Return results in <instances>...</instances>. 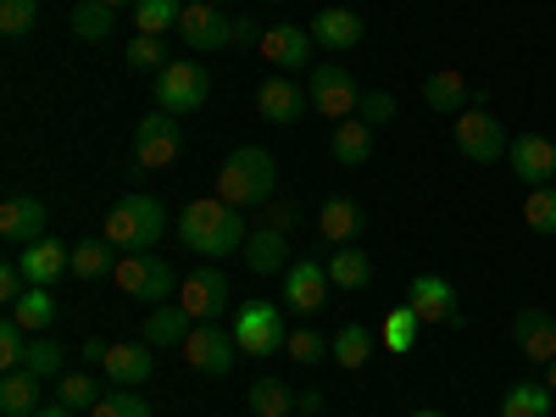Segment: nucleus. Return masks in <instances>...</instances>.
Here are the masks:
<instances>
[{
	"mask_svg": "<svg viewBox=\"0 0 556 417\" xmlns=\"http://www.w3.org/2000/svg\"><path fill=\"white\" fill-rule=\"evenodd\" d=\"M513 173L529 184V190H540V184H551L556 178V146L545 134H523V139H513Z\"/></svg>",
	"mask_w": 556,
	"mask_h": 417,
	"instance_id": "17",
	"label": "nucleus"
},
{
	"mask_svg": "<svg viewBox=\"0 0 556 417\" xmlns=\"http://www.w3.org/2000/svg\"><path fill=\"white\" fill-rule=\"evenodd\" d=\"M323 267H329L334 290H367L374 285V262H367V251H356V245H334V256Z\"/></svg>",
	"mask_w": 556,
	"mask_h": 417,
	"instance_id": "25",
	"label": "nucleus"
},
{
	"mask_svg": "<svg viewBox=\"0 0 556 417\" xmlns=\"http://www.w3.org/2000/svg\"><path fill=\"white\" fill-rule=\"evenodd\" d=\"M245 401H251L256 417H290V412H295V390H290L285 379H256Z\"/></svg>",
	"mask_w": 556,
	"mask_h": 417,
	"instance_id": "32",
	"label": "nucleus"
},
{
	"mask_svg": "<svg viewBox=\"0 0 556 417\" xmlns=\"http://www.w3.org/2000/svg\"><path fill=\"white\" fill-rule=\"evenodd\" d=\"M56 401L73 406V412H89V406L101 401V384L89 379V374H62V379H56Z\"/></svg>",
	"mask_w": 556,
	"mask_h": 417,
	"instance_id": "40",
	"label": "nucleus"
},
{
	"mask_svg": "<svg viewBox=\"0 0 556 417\" xmlns=\"http://www.w3.org/2000/svg\"><path fill=\"white\" fill-rule=\"evenodd\" d=\"M17 267H23V278H28V285H45V290H51L62 273H73V251H67L62 240H51V235H45V240L23 245Z\"/></svg>",
	"mask_w": 556,
	"mask_h": 417,
	"instance_id": "16",
	"label": "nucleus"
},
{
	"mask_svg": "<svg viewBox=\"0 0 556 417\" xmlns=\"http://www.w3.org/2000/svg\"><path fill=\"white\" fill-rule=\"evenodd\" d=\"M235 345L245 356H273L290 345V329H285V312L267 306V301H251L240 317H235Z\"/></svg>",
	"mask_w": 556,
	"mask_h": 417,
	"instance_id": "7",
	"label": "nucleus"
},
{
	"mask_svg": "<svg viewBox=\"0 0 556 417\" xmlns=\"http://www.w3.org/2000/svg\"><path fill=\"white\" fill-rule=\"evenodd\" d=\"M545 384H551V395H556V362H545Z\"/></svg>",
	"mask_w": 556,
	"mask_h": 417,
	"instance_id": "52",
	"label": "nucleus"
},
{
	"mask_svg": "<svg viewBox=\"0 0 556 417\" xmlns=\"http://www.w3.org/2000/svg\"><path fill=\"white\" fill-rule=\"evenodd\" d=\"M262 228H278V235H290V228H295V206L267 201V206H262Z\"/></svg>",
	"mask_w": 556,
	"mask_h": 417,
	"instance_id": "47",
	"label": "nucleus"
},
{
	"mask_svg": "<svg viewBox=\"0 0 556 417\" xmlns=\"http://www.w3.org/2000/svg\"><path fill=\"white\" fill-rule=\"evenodd\" d=\"M206 7H223V0H206Z\"/></svg>",
	"mask_w": 556,
	"mask_h": 417,
	"instance_id": "55",
	"label": "nucleus"
},
{
	"mask_svg": "<svg viewBox=\"0 0 556 417\" xmlns=\"http://www.w3.org/2000/svg\"><path fill=\"white\" fill-rule=\"evenodd\" d=\"M312 34H301L295 23H278V28H267L262 34V45H256V56L267 62V67H278V73H301L306 62H312Z\"/></svg>",
	"mask_w": 556,
	"mask_h": 417,
	"instance_id": "13",
	"label": "nucleus"
},
{
	"mask_svg": "<svg viewBox=\"0 0 556 417\" xmlns=\"http://www.w3.org/2000/svg\"><path fill=\"white\" fill-rule=\"evenodd\" d=\"M412 417H445V412H412Z\"/></svg>",
	"mask_w": 556,
	"mask_h": 417,
	"instance_id": "54",
	"label": "nucleus"
},
{
	"mask_svg": "<svg viewBox=\"0 0 556 417\" xmlns=\"http://www.w3.org/2000/svg\"><path fill=\"white\" fill-rule=\"evenodd\" d=\"M406 306L417 312L424 329H434V323H456V290L445 285L440 273H417L412 290H406Z\"/></svg>",
	"mask_w": 556,
	"mask_h": 417,
	"instance_id": "14",
	"label": "nucleus"
},
{
	"mask_svg": "<svg viewBox=\"0 0 556 417\" xmlns=\"http://www.w3.org/2000/svg\"><path fill=\"white\" fill-rule=\"evenodd\" d=\"M523 223L534 228V235H556V184H540V190H529Z\"/></svg>",
	"mask_w": 556,
	"mask_h": 417,
	"instance_id": "38",
	"label": "nucleus"
},
{
	"mask_svg": "<svg viewBox=\"0 0 556 417\" xmlns=\"http://www.w3.org/2000/svg\"><path fill=\"white\" fill-rule=\"evenodd\" d=\"M417 334H424V323H417L412 306H395V312L384 317V345H390L395 356H406V351L417 345Z\"/></svg>",
	"mask_w": 556,
	"mask_h": 417,
	"instance_id": "37",
	"label": "nucleus"
},
{
	"mask_svg": "<svg viewBox=\"0 0 556 417\" xmlns=\"http://www.w3.org/2000/svg\"><path fill=\"white\" fill-rule=\"evenodd\" d=\"M101 367H106V379L117 390H134V384H146L156 374V356H151V345H112Z\"/></svg>",
	"mask_w": 556,
	"mask_h": 417,
	"instance_id": "22",
	"label": "nucleus"
},
{
	"mask_svg": "<svg viewBox=\"0 0 556 417\" xmlns=\"http://www.w3.org/2000/svg\"><path fill=\"white\" fill-rule=\"evenodd\" d=\"M23 290H28V278H23V267H17V262H7V267H0V301L12 306V301H17Z\"/></svg>",
	"mask_w": 556,
	"mask_h": 417,
	"instance_id": "48",
	"label": "nucleus"
},
{
	"mask_svg": "<svg viewBox=\"0 0 556 417\" xmlns=\"http://www.w3.org/2000/svg\"><path fill=\"white\" fill-rule=\"evenodd\" d=\"M45 201H34V195H12L7 206H0V235H7L12 245H34V240H45Z\"/></svg>",
	"mask_w": 556,
	"mask_h": 417,
	"instance_id": "19",
	"label": "nucleus"
},
{
	"mask_svg": "<svg viewBox=\"0 0 556 417\" xmlns=\"http://www.w3.org/2000/svg\"><path fill=\"white\" fill-rule=\"evenodd\" d=\"M12 317L23 323L28 334H45V329H51V323H56V295L45 290V285H28V290H23V295L12 301Z\"/></svg>",
	"mask_w": 556,
	"mask_h": 417,
	"instance_id": "27",
	"label": "nucleus"
},
{
	"mask_svg": "<svg viewBox=\"0 0 556 417\" xmlns=\"http://www.w3.org/2000/svg\"><path fill=\"white\" fill-rule=\"evenodd\" d=\"M317 235L329 240V245H356L362 235V206L356 201H329L317 212Z\"/></svg>",
	"mask_w": 556,
	"mask_h": 417,
	"instance_id": "26",
	"label": "nucleus"
},
{
	"mask_svg": "<svg viewBox=\"0 0 556 417\" xmlns=\"http://www.w3.org/2000/svg\"><path fill=\"white\" fill-rule=\"evenodd\" d=\"M112 278L123 285V295H134V301H167L184 278L167 267V256H117V267H112Z\"/></svg>",
	"mask_w": 556,
	"mask_h": 417,
	"instance_id": "5",
	"label": "nucleus"
},
{
	"mask_svg": "<svg viewBox=\"0 0 556 417\" xmlns=\"http://www.w3.org/2000/svg\"><path fill=\"white\" fill-rule=\"evenodd\" d=\"M223 301H228V278H223L212 262H206V267H195V273L178 285V306L190 312L195 323H217Z\"/></svg>",
	"mask_w": 556,
	"mask_h": 417,
	"instance_id": "11",
	"label": "nucleus"
},
{
	"mask_svg": "<svg viewBox=\"0 0 556 417\" xmlns=\"http://www.w3.org/2000/svg\"><path fill=\"white\" fill-rule=\"evenodd\" d=\"M178 240L190 245L195 256H228V251H240L245 245V212L240 206H228V201H190L178 212Z\"/></svg>",
	"mask_w": 556,
	"mask_h": 417,
	"instance_id": "1",
	"label": "nucleus"
},
{
	"mask_svg": "<svg viewBox=\"0 0 556 417\" xmlns=\"http://www.w3.org/2000/svg\"><path fill=\"white\" fill-rule=\"evenodd\" d=\"M273 184H278L273 156L256 151V146H240V151H228V162L217 167V201L251 212V206H267L273 201Z\"/></svg>",
	"mask_w": 556,
	"mask_h": 417,
	"instance_id": "2",
	"label": "nucleus"
},
{
	"mask_svg": "<svg viewBox=\"0 0 556 417\" xmlns=\"http://www.w3.org/2000/svg\"><path fill=\"white\" fill-rule=\"evenodd\" d=\"M451 128H456V151L468 156V162H479V167H484V162H501L506 151H513V146H506V128H501L484 106L456 112V123H451Z\"/></svg>",
	"mask_w": 556,
	"mask_h": 417,
	"instance_id": "8",
	"label": "nucleus"
},
{
	"mask_svg": "<svg viewBox=\"0 0 556 417\" xmlns=\"http://www.w3.org/2000/svg\"><path fill=\"white\" fill-rule=\"evenodd\" d=\"M329 356H334L340 367H362L367 356H374V334H367L362 323H345V329L329 340Z\"/></svg>",
	"mask_w": 556,
	"mask_h": 417,
	"instance_id": "35",
	"label": "nucleus"
},
{
	"mask_svg": "<svg viewBox=\"0 0 556 417\" xmlns=\"http://www.w3.org/2000/svg\"><path fill=\"white\" fill-rule=\"evenodd\" d=\"M39 374H28V367H12L7 379H0V412L7 417H34L39 412Z\"/></svg>",
	"mask_w": 556,
	"mask_h": 417,
	"instance_id": "24",
	"label": "nucleus"
},
{
	"mask_svg": "<svg viewBox=\"0 0 556 417\" xmlns=\"http://www.w3.org/2000/svg\"><path fill=\"white\" fill-rule=\"evenodd\" d=\"M178 123H173V112H151L146 123L134 128V167L139 173H162V167H173L178 162Z\"/></svg>",
	"mask_w": 556,
	"mask_h": 417,
	"instance_id": "9",
	"label": "nucleus"
},
{
	"mask_svg": "<svg viewBox=\"0 0 556 417\" xmlns=\"http://www.w3.org/2000/svg\"><path fill=\"white\" fill-rule=\"evenodd\" d=\"M117 267V245L112 240H84L78 251H73V273L78 278H106Z\"/></svg>",
	"mask_w": 556,
	"mask_h": 417,
	"instance_id": "36",
	"label": "nucleus"
},
{
	"mask_svg": "<svg viewBox=\"0 0 556 417\" xmlns=\"http://www.w3.org/2000/svg\"><path fill=\"white\" fill-rule=\"evenodd\" d=\"M39 17V0H0V34L7 39H23Z\"/></svg>",
	"mask_w": 556,
	"mask_h": 417,
	"instance_id": "42",
	"label": "nucleus"
},
{
	"mask_svg": "<svg viewBox=\"0 0 556 417\" xmlns=\"http://www.w3.org/2000/svg\"><path fill=\"white\" fill-rule=\"evenodd\" d=\"M128 67H139V73H162V67H167L162 39H156V34H134V45H128Z\"/></svg>",
	"mask_w": 556,
	"mask_h": 417,
	"instance_id": "43",
	"label": "nucleus"
},
{
	"mask_svg": "<svg viewBox=\"0 0 556 417\" xmlns=\"http://www.w3.org/2000/svg\"><path fill=\"white\" fill-rule=\"evenodd\" d=\"M167 235V206L151 201V195H123L112 212H106V235L117 251L139 256V251H156V240Z\"/></svg>",
	"mask_w": 556,
	"mask_h": 417,
	"instance_id": "3",
	"label": "nucleus"
},
{
	"mask_svg": "<svg viewBox=\"0 0 556 417\" xmlns=\"http://www.w3.org/2000/svg\"><path fill=\"white\" fill-rule=\"evenodd\" d=\"M306 34L323 45V51H351V45H362V17L345 12V7H323Z\"/></svg>",
	"mask_w": 556,
	"mask_h": 417,
	"instance_id": "21",
	"label": "nucleus"
},
{
	"mask_svg": "<svg viewBox=\"0 0 556 417\" xmlns=\"http://www.w3.org/2000/svg\"><path fill=\"white\" fill-rule=\"evenodd\" d=\"M306 101H312L323 117L345 123V117H356V106H362V89H356V78H351L340 62H323V67H312V78H306Z\"/></svg>",
	"mask_w": 556,
	"mask_h": 417,
	"instance_id": "6",
	"label": "nucleus"
},
{
	"mask_svg": "<svg viewBox=\"0 0 556 417\" xmlns=\"http://www.w3.org/2000/svg\"><path fill=\"white\" fill-rule=\"evenodd\" d=\"M245 267L251 273H285L290 267V245H285V235H278V228H256V235H245Z\"/></svg>",
	"mask_w": 556,
	"mask_h": 417,
	"instance_id": "23",
	"label": "nucleus"
},
{
	"mask_svg": "<svg viewBox=\"0 0 556 417\" xmlns=\"http://www.w3.org/2000/svg\"><path fill=\"white\" fill-rule=\"evenodd\" d=\"M401 106H395V96H390V89H367V96H362V106H356V117L367 123V128H374V123H390Z\"/></svg>",
	"mask_w": 556,
	"mask_h": 417,
	"instance_id": "45",
	"label": "nucleus"
},
{
	"mask_svg": "<svg viewBox=\"0 0 556 417\" xmlns=\"http://www.w3.org/2000/svg\"><path fill=\"white\" fill-rule=\"evenodd\" d=\"M262 34H267V28H256L251 17H235V23H228V45H240V51H256Z\"/></svg>",
	"mask_w": 556,
	"mask_h": 417,
	"instance_id": "46",
	"label": "nucleus"
},
{
	"mask_svg": "<svg viewBox=\"0 0 556 417\" xmlns=\"http://www.w3.org/2000/svg\"><path fill=\"white\" fill-rule=\"evenodd\" d=\"M106 351H112L106 340H84V345H78V356H84V362H106Z\"/></svg>",
	"mask_w": 556,
	"mask_h": 417,
	"instance_id": "49",
	"label": "nucleus"
},
{
	"mask_svg": "<svg viewBox=\"0 0 556 417\" xmlns=\"http://www.w3.org/2000/svg\"><path fill=\"white\" fill-rule=\"evenodd\" d=\"M424 101H429L434 112H462V106H468V78H462L456 67H440V73L424 84Z\"/></svg>",
	"mask_w": 556,
	"mask_h": 417,
	"instance_id": "31",
	"label": "nucleus"
},
{
	"mask_svg": "<svg viewBox=\"0 0 556 417\" xmlns=\"http://www.w3.org/2000/svg\"><path fill=\"white\" fill-rule=\"evenodd\" d=\"M34 417H78V412H73V406H62V401H56V406H39V412H34Z\"/></svg>",
	"mask_w": 556,
	"mask_h": 417,
	"instance_id": "51",
	"label": "nucleus"
},
{
	"mask_svg": "<svg viewBox=\"0 0 556 417\" xmlns=\"http://www.w3.org/2000/svg\"><path fill=\"white\" fill-rule=\"evenodd\" d=\"M178 17H184V0H139L134 7V28L139 34H167V28H178Z\"/></svg>",
	"mask_w": 556,
	"mask_h": 417,
	"instance_id": "33",
	"label": "nucleus"
},
{
	"mask_svg": "<svg viewBox=\"0 0 556 417\" xmlns=\"http://www.w3.org/2000/svg\"><path fill=\"white\" fill-rule=\"evenodd\" d=\"M101 7H112V12H117V7H139V0H101Z\"/></svg>",
	"mask_w": 556,
	"mask_h": 417,
	"instance_id": "53",
	"label": "nucleus"
},
{
	"mask_svg": "<svg viewBox=\"0 0 556 417\" xmlns=\"http://www.w3.org/2000/svg\"><path fill=\"white\" fill-rule=\"evenodd\" d=\"M89 417H151L146 395H134V390H106L96 406H89Z\"/></svg>",
	"mask_w": 556,
	"mask_h": 417,
	"instance_id": "41",
	"label": "nucleus"
},
{
	"mask_svg": "<svg viewBox=\"0 0 556 417\" xmlns=\"http://www.w3.org/2000/svg\"><path fill=\"white\" fill-rule=\"evenodd\" d=\"M23 367H28V374H39V379H62V374H67V367H62V345H51V340H39V334H28Z\"/></svg>",
	"mask_w": 556,
	"mask_h": 417,
	"instance_id": "39",
	"label": "nucleus"
},
{
	"mask_svg": "<svg viewBox=\"0 0 556 417\" xmlns=\"http://www.w3.org/2000/svg\"><path fill=\"white\" fill-rule=\"evenodd\" d=\"M206 96H212V73H206L201 62H167V67L156 73V106L173 112V117L201 112Z\"/></svg>",
	"mask_w": 556,
	"mask_h": 417,
	"instance_id": "4",
	"label": "nucleus"
},
{
	"mask_svg": "<svg viewBox=\"0 0 556 417\" xmlns=\"http://www.w3.org/2000/svg\"><path fill=\"white\" fill-rule=\"evenodd\" d=\"M112 23H117V12L101 7V0H78V7H73V34L89 39V45H101L112 34Z\"/></svg>",
	"mask_w": 556,
	"mask_h": 417,
	"instance_id": "34",
	"label": "nucleus"
},
{
	"mask_svg": "<svg viewBox=\"0 0 556 417\" xmlns=\"http://www.w3.org/2000/svg\"><path fill=\"white\" fill-rule=\"evenodd\" d=\"M301 106H306V96H301L295 78H267V84L256 89V112H262L267 123H278V128L301 123Z\"/></svg>",
	"mask_w": 556,
	"mask_h": 417,
	"instance_id": "20",
	"label": "nucleus"
},
{
	"mask_svg": "<svg viewBox=\"0 0 556 417\" xmlns=\"http://www.w3.org/2000/svg\"><path fill=\"white\" fill-rule=\"evenodd\" d=\"M367 156H374V128H367L362 117H345L334 128V162L340 167H362Z\"/></svg>",
	"mask_w": 556,
	"mask_h": 417,
	"instance_id": "28",
	"label": "nucleus"
},
{
	"mask_svg": "<svg viewBox=\"0 0 556 417\" xmlns=\"http://www.w3.org/2000/svg\"><path fill=\"white\" fill-rule=\"evenodd\" d=\"M513 340L529 362H556V317L540 312V306H523L513 317Z\"/></svg>",
	"mask_w": 556,
	"mask_h": 417,
	"instance_id": "18",
	"label": "nucleus"
},
{
	"mask_svg": "<svg viewBox=\"0 0 556 417\" xmlns=\"http://www.w3.org/2000/svg\"><path fill=\"white\" fill-rule=\"evenodd\" d=\"M285 351H290V356H295L301 367H312V362H323V356H329V340H323L317 329H295Z\"/></svg>",
	"mask_w": 556,
	"mask_h": 417,
	"instance_id": "44",
	"label": "nucleus"
},
{
	"mask_svg": "<svg viewBox=\"0 0 556 417\" xmlns=\"http://www.w3.org/2000/svg\"><path fill=\"white\" fill-rule=\"evenodd\" d=\"M295 406H301V412H323V395H317V390H306V395H295Z\"/></svg>",
	"mask_w": 556,
	"mask_h": 417,
	"instance_id": "50",
	"label": "nucleus"
},
{
	"mask_svg": "<svg viewBox=\"0 0 556 417\" xmlns=\"http://www.w3.org/2000/svg\"><path fill=\"white\" fill-rule=\"evenodd\" d=\"M190 329H195V317L184 312V306H156L151 323H146V340L151 345H184V340H190Z\"/></svg>",
	"mask_w": 556,
	"mask_h": 417,
	"instance_id": "30",
	"label": "nucleus"
},
{
	"mask_svg": "<svg viewBox=\"0 0 556 417\" xmlns=\"http://www.w3.org/2000/svg\"><path fill=\"white\" fill-rule=\"evenodd\" d=\"M329 267H323V262H290L285 267V301L295 306V312H317V306H329Z\"/></svg>",
	"mask_w": 556,
	"mask_h": 417,
	"instance_id": "15",
	"label": "nucleus"
},
{
	"mask_svg": "<svg viewBox=\"0 0 556 417\" xmlns=\"http://www.w3.org/2000/svg\"><path fill=\"white\" fill-rule=\"evenodd\" d=\"M235 356H240L235 329H217V323H195L190 340H184V362L201 367V374H228V367H235Z\"/></svg>",
	"mask_w": 556,
	"mask_h": 417,
	"instance_id": "10",
	"label": "nucleus"
},
{
	"mask_svg": "<svg viewBox=\"0 0 556 417\" xmlns=\"http://www.w3.org/2000/svg\"><path fill=\"white\" fill-rule=\"evenodd\" d=\"M228 23L217 7H206V0H184V17H178V39L190 45V51H223L228 45Z\"/></svg>",
	"mask_w": 556,
	"mask_h": 417,
	"instance_id": "12",
	"label": "nucleus"
},
{
	"mask_svg": "<svg viewBox=\"0 0 556 417\" xmlns=\"http://www.w3.org/2000/svg\"><path fill=\"white\" fill-rule=\"evenodd\" d=\"M551 384H513V390H506L501 395V417H551Z\"/></svg>",
	"mask_w": 556,
	"mask_h": 417,
	"instance_id": "29",
	"label": "nucleus"
}]
</instances>
